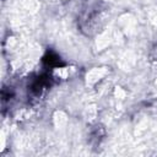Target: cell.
Returning a JSON list of instances; mask_svg holds the SVG:
<instances>
[{"label": "cell", "mask_w": 157, "mask_h": 157, "mask_svg": "<svg viewBox=\"0 0 157 157\" xmlns=\"http://www.w3.org/2000/svg\"><path fill=\"white\" fill-rule=\"evenodd\" d=\"M50 86V77L47 74L39 75L33 78L28 86V92L33 98H39Z\"/></svg>", "instance_id": "cell-1"}, {"label": "cell", "mask_w": 157, "mask_h": 157, "mask_svg": "<svg viewBox=\"0 0 157 157\" xmlns=\"http://www.w3.org/2000/svg\"><path fill=\"white\" fill-rule=\"evenodd\" d=\"M43 61L47 64V66H50V67H59L63 65L60 58L56 54H54L53 52H48L47 55L43 58Z\"/></svg>", "instance_id": "cell-2"}]
</instances>
